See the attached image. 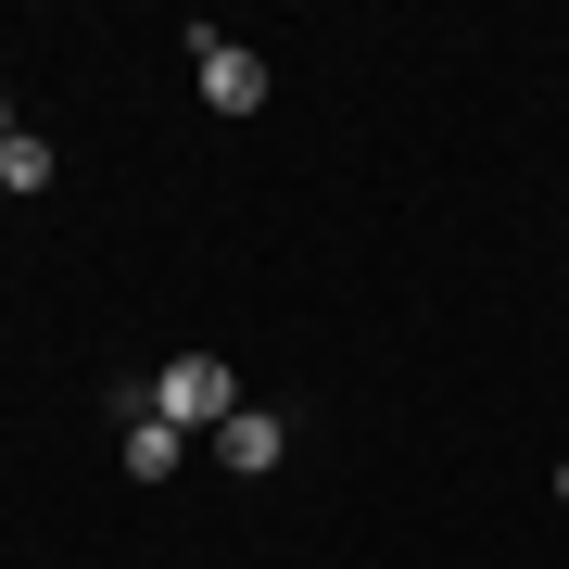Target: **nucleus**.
Masks as SVG:
<instances>
[{
	"mask_svg": "<svg viewBox=\"0 0 569 569\" xmlns=\"http://www.w3.org/2000/svg\"><path fill=\"white\" fill-rule=\"evenodd\" d=\"M228 406H241V367H228V355H164V380H152V418H178V430H216Z\"/></svg>",
	"mask_w": 569,
	"mask_h": 569,
	"instance_id": "f257e3e1",
	"label": "nucleus"
},
{
	"mask_svg": "<svg viewBox=\"0 0 569 569\" xmlns=\"http://www.w3.org/2000/svg\"><path fill=\"white\" fill-rule=\"evenodd\" d=\"M190 63H203V102H216V114H266V51L216 39V26H190Z\"/></svg>",
	"mask_w": 569,
	"mask_h": 569,
	"instance_id": "f03ea898",
	"label": "nucleus"
},
{
	"mask_svg": "<svg viewBox=\"0 0 569 569\" xmlns=\"http://www.w3.org/2000/svg\"><path fill=\"white\" fill-rule=\"evenodd\" d=\"M203 443H216L228 468H241V481H266V468H279V456H291V430H279V406H228V418L203 430Z\"/></svg>",
	"mask_w": 569,
	"mask_h": 569,
	"instance_id": "7ed1b4c3",
	"label": "nucleus"
},
{
	"mask_svg": "<svg viewBox=\"0 0 569 569\" xmlns=\"http://www.w3.org/2000/svg\"><path fill=\"white\" fill-rule=\"evenodd\" d=\"M114 456H127V481H178L190 430H178V418H127V443H114Z\"/></svg>",
	"mask_w": 569,
	"mask_h": 569,
	"instance_id": "20e7f679",
	"label": "nucleus"
},
{
	"mask_svg": "<svg viewBox=\"0 0 569 569\" xmlns=\"http://www.w3.org/2000/svg\"><path fill=\"white\" fill-rule=\"evenodd\" d=\"M0 190H51V140H26V127H13V140H0Z\"/></svg>",
	"mask_w": 569,
	"mask_h": 569,
	"instance_id": "39448f33",
	"label": "nucleus"
},
{
	"mask_svg": "<svg viewBox=\"0 0 569 569\" xmlns=\"http://www.w3.org/2000/svg\"><path fill=\"white\" fill-rule=\"evenodd\" d=\"M0 140H13V102H0Z\"/></svg>",
	"mask_w": 569,
	"mask_h": 569,
	"instance_id": "423d86ee",
	"label": "nucleus"
},
{
	"mask_svg": "<svg viewBox=\"0 0 569 569\" xmlns=\"http://www.w3.org/2000/svg\"><path fill=\"white\" fill-rule=\"evenodd\" d=\"M557 507H569V468H557Z\"/></svg>",
	"mask_w": 569,
	"mask_h": 569,
	"instance_id": "0eeeda50",
	"label": "nucleus"
},
{
	"mask_svg": "<svg viewBox=\"0 0 569 569\" xmlns=\"http://www.w3.org/2000/svg\"><path fill=\"white\" fill-rule=\"evenodd\" d=\"M0 203H13V190H0Z\"/></svg>",
	"mask_w": 569,
	"mask_h": 569,
	"instance_id": "6e6552de",
	"label": "nucleus"
}]
</instances>
